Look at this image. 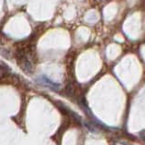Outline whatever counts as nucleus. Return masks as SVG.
<instances>
[{
    "label": "nucleus",
    "mask_w": 145,
    "mask_h": 145,
    "mask_svg": "<svg viewBox=\"0 0 145 145\" xmlns=\"http://www.w3.org/2000/svg\"><path fill=\"white\" fill-rule=\"evenodd\" d=\"M39 80L40 81L41 84H43L45 86H48V87H49V88L52 89L57 90V89H59V84H57V83H55V82H53L52 80H50L49 78H48L47 77H45V76H41L39 78Z\"/></svg>",
    "instance_id": "1"
},
{
    "label": "nucleus",
    "mask_w": 145,
    "mask_h": 145,
    "mask_svg": "<svg viewBox=\"0 0 145 145\" xmlns=\"http://www.w3.org/2000/svg\"><path fill=\"white\" fill-rule=\"evenodd\" d=\"M85 126L90 132H98V131L99 130L96 124H92L90 122H85Z\"/></svg>",
    "instance_id": "2"
}]
</instances>
